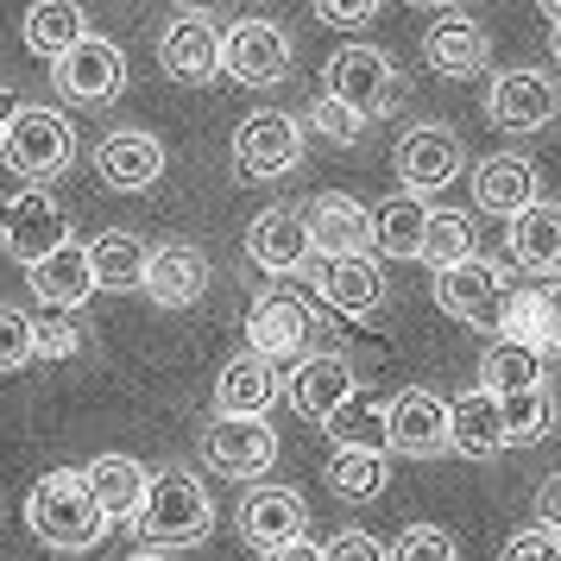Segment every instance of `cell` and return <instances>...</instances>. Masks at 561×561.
I'll return each instance as SVG.
<instances>
[{
  "instance_id": "cell-24",
  "label": "cell",
  "mask_w": 561,
  "mask_h": 561,
  "mask_svg": "<svg viewBox=\"0 0 561 561\" xmlns=\"http://www.w3.org/2000/svg\"><path fill=\"white\" fill-rule=\"evenodd\" d=\"M511 442H505V410H499V398L492 391H460V398H448V455L460 460H499Z\"/></svg>"
},
{
  "instance_id": "cell-43",
  "label": "cell",
  "mask_w": 561,
  "mask_h": 561,
  "mask_svg": "<svg viewBox=\"0 0 561 561\" xmlns=\"http://www.w3.org/2000/svg\"><path fill=\"white\" fill-rule=\"evenodd\" d=\"M499 561H561V530H549V524H524V530L505 536V556Z\"/></svg>"
},
{
  "instance_id": "cell-33",
  "label": "cell",
  "mask_w": 561,
  "mask_h": 561,
  "mask_svg": "<svg viewBox=\"0 0 561 561\" xmlns=\"http://www.w3.org/2000/svg\"><path fill=\"white\" fill-rule=\"evenodd\" d=\"M423 233H430V203L423 196H391L385 208H373V247L385 259H423Z\"/></svg>"
},
{
  "instance_id": "cell-45",
  "label": "cell",
  "mask_w": 561,
  "mask_h": 561,
  "mask_svg": "<svg viewBox=\"0 0 561 561\" xmlns=\"http://www.w3.org/2000/svg\"><path fill=\"white\" fill-rule=\"evenodd\" d=\"M309 7H316V20H329V26H366L385 0H309Z\"/></svg>"
},
{
  "instance_id": "cell-28",
  "label": "cell",
  "mask_w": 561,
  "mask_h": 561,
  "mask_svg": "<svg viewBox=\"0 0 561 561\" xmlns=\"http://www.w3.org/2000/svg\"><path fill=\"white\" fill-rule=\"evenodd\" d=\"M473 203H480V215H505V221H517L530 203H542L536 196V164L530 158H485L480 171H473Z\"/></svg>"
},
{
  "instance_id": "cell-11",
  "label": "cell",
  "mask_w": 561,
  "mask_h": 561,
  "mask_svg": "<svg viewBox=\"0 0 561 561\" xmlns=\"http://www.w3.org/2000/svg\"><path fill=\"white\" fill-rule=\"evenodd\" d=\"M505 297H511L505 272H499L492 259H480V253L460 259V265H448V272H435V304L448 309L455 322H467V329H492L499 334Z\"/></svg>"
},
{
  "instance_id": "cell-19",
  "label": "cell",
  "mask_w": 561,
  "mask_h": 561,
  "mask_svg": "<svg viewBox=\"0 0 561 561\" xmlns=\"http://www.w3.org/2000/svg\"><path fill=\"white\" fill-rule=\"evenodd\" d=\"M423 64H430L435 77L467 82L492 64V38H485V26L473 13H460V7L455 13H435V26L423 32Z\"/></svg>"
},
{
  "instance_id": "cell-34",
  "label": "cell",
  "mask_w": 561,
  "mask_h": 561,
  "mask_svg": "<svg viewBox=\"0 0 561 561\" xmlns=\"http://www.w3.org/2000/svg\"><path fill=\"white\" fill-rule=\"evenodd\" d=\"M536 385H549L536 347H517V341H492V347H485L480 391H492V398H517V391H536Z\"/></svg>"
},
{
  "instance_id": "cell-25",
  "label": "cell",
  "mask_w": 561,
  "mask_h": 561,
  "mask_svg": "<svg viewBox=\"0 0 561 561\" xmlns=\"http://www.w3.org/2000/svg\"><path fill=\"white\" fill-rule=\"evenodd\" d=\"M247 253H253L259 272H272V278H290V272H309V228L297 208H265L253 228H247Z\"/></svg>"
},
{
  "instance_id": "cell-6",
  "label": "cell",
  "mask_w": 561,
  "mask_h": 561,
  "mask_svg": "<svg viewBox=\"0 0 561 561\" xmlns=\"http://www.w3.org/2000/svg\"><path fill=\"white\" fill-rule=\"evenodd\" d=\"M0 247L13 265H38L57 247H70V208L57 203L51 190H20V196H0Z\"/></svg>"
},
{
  "instance_id": "cell-10",
  "label": "cell",
  "mask_w": 561,
  "mask_h": 561,
  "mask_svg": "<svg viewBox=\"0 0 561 561\" xmlns=\"http://www.w3.org/2000/svg\"><path fill=\"white\" fill-rule=\"evenodd\" d=\"M51 89L77 107H107L127 89V51H121L114 38H95V32H89L77 51H64L51 64Z\"/></svg>"
},
{
  "instance_id": "cell-22",
  "label": "cell",
  "mask_w": 561,
  "mask_h": 561,
  "mask_svg": "<svg viewBox=\"0 0 561 561\" xmlns=\"http://www.w3.org/2000/svg\"><path fill=\"white\" fill-rule=\"evenodd\" d=\"M309 284H316L322 309H334V316H354V322H373V316H379V304H385L379 259H322V265L309 272Z\"/></svg>"
},
{
  "instance_id": "cell-12",
  "label": "cell",
  "mask_w": 561,
  "mask_h": 561,
  "mask_svg": "<svg viewBox=\"0 0 561 561\" xmlns=\"http://www.w3.org/2000/svg\"><path fill=\"white\" fill-rule=\"evenodd\" d=\"M203 455L221 480H265L278 460V430L265 416H215L203 430Z\"/></svg>"
},
{
  "instance_id": "cell-40",
  "label": "cell",
  "mask_w": 561,
  "mask_h": 561,
  "mask_svg": "<svg viewBox=\"0 0 561 561\" xmlns=\"http://www.w3.org/2000/svg\"><path fill=\"white\" fill-rule=\"evenodd\" d=\"M391 561H460V549L442 524H410V530L391 542Z\"/></svg>"
},
{
  "instance_id": "cell-47",
  "label": "cell",
  "mask_w": 561,
  "mask_h": 561,
  "mask_svg": "<svg viewBox=\"0 0 561 561\" xmlns=\"http://www.w3.org/2000/svg\"><path fill=\"white\" fill-rule=\"evenodd\" d=\"M536 524L561 530V473H549V480L536 485Z\"/></svg>"
},
{
  "instance_id": "cell-14",
  "label": "cell",
  "mask_w": 561,
  "mask_h": 561,
  "mask_svg": "<svg viewBox=\"0 0 561 561\" xmlns=\"http://www.w3.org/2000/svg\"><path fill=\"white\" fill-rule=\"evenodd\" d=\"M385 448L404 460H435L448 455V398L430 385H404L391 398V423H385Z\"/></svg>"
},
{
  "instance_id": "cell-39",
  "label": "cell",
  "mask_w": 561,
  "mask_h": 561,
  "mask_svg": "<svg viewBox=\"0 0 561 561\" xmlns=\"http://www.w3.org/2000/svg\"><path fill=\"white\" fill-rule=\"evenodd\" d=\"M32 354H38V359H77L82 354V329L64 316V309L32 316Z\"/></svg>"
},
{
  "instance_id": "cell-16",
  "label": "cell",
  "mask_w": 561,
  "mask_h": 561,
  "mask_svg": "<svg viewBox=\"0 0 561 561\" xmlns=\"http://www.w3.org/2000/svg\"><path fill=\"white\" fill-rule=\"evenodd\" d=\"M158 70L183 89H203L221 77V26L208 13H178L158 32Z\"/></svg>"
},
{
  "instance_id": "cell-38",
  "label": "cell",
  "mask_w": 561,
  "mask_h": 561,
  "mask_svg": "<svg viewBox=\"0 0 561 561\" xmlns=\"http://www.w3.org/2000/svg\"><path fill=\"white\" fill-rule=\"evenodd\" d=\"M499 341H517V347H536V354H542V297H536V284H530V290H511V297H505Z\"/></svg>"
},
{
  "instance_id": "cell-37",
  "label": "cell",
  "mask_w": 561,
  "mask_h": 561,
  "mask_svg": "<svg viewBox=\"0 0 561 561\" xmlns=\"http://www.w3.org/2000/svg\"><path fill=\"white\" fill-rule=\"evenodd\" d=\"M499 410H505V442H542V435H549V423H556L549 385L517 391V398H499Z\"/></svg>"
},
{
  "instance_id": "cell-49",
  "label": "cell",
  "mask_w": 561,
  "mask_h": 561,
  "mask_svg": "<svg viewBox=\"0 0 561 561\" xmlns=\"http://www.w3.org/2000/svg\"><path fill=\"white\" fill-rule=\"evenodd\" d=\"M13 121H20V95L0 82V139H7V127H13Z\"/></svg>"
},
{
  "instance_id": "cell-41",
  "label": "cell",
  "mask_w": 561,
  "mask_h": 561,
  "mask_svg": "<svg viewBox=\"0 0 561 561\" xmlns=\"http://www.w3.org/2000/svg\"><path fill=\"white\" fill-rule=\"evenodd\" d=\"M32 359V316L20 304H0V373H20Z\"/></svg>"
},
{
  "instance_id": "cell-3",
  "label": "cell",
  "mask_w": 561,
  "mask_h": 561,
  "mask_svg": "<svg viewBox=\"0 0 561 561\" xmlns=\"http://www.w3.org/2000/svg\"><path fill=\"white\" fill-rule=\"evenodd\" d=\"M322 95L354 107L359 121H385L404 107V70L379 45H334L322 64Z\"/></svg>"
},
{
  "instance_id": "cell-15",
  "label": "cell",
  "mask_w": 561,
  "mask_h": 561,
  "mask_svg": "<svg viewBox=\"0 0 561 561\" xmlns=\"http://www.w3.org/2000/svg\"><path fill=\"white\" fill-rule=\"evenodd\" d=\"M95 178L114 190V196H139V190H152L164 178V139L146 127H114L95 139Z\"/></svg>"
},
{
  "instance_id": "cell-42",
  "label": "cell",
  "mask_w": 561,
  "mask_h": 561,
  "mask_svg": "<svg viewBox=\"0 0 561 561\" xmlns=\"http://www.w3.org/2000/svg\"><path fill=\"white\" fill-rule=\"evenodd\" d=\"M309 127L329 133L334 146H359V139H366V121H359L354 107L329 102V95H322V102H309Z\"/></svg>"
},
{
  "instance_id": "cell-17",
  "label": "cell",
  "mask_w": 561,
  "mask_h": 561,
  "mask_svg": "<svg viewBox=\"0 0 561 561\" xmlns=\"http://www.w3.org/2000/svg\"><path fill=\"white\" fill-rule=\"evenodd\" d=\"M304 228L322 259H373V208L359 196H341V190L316 196L304 208Z\"/></svg>"
},
{
  "instance_id": "cell-30",
  "label": "cell",
  "mask_w": 561,
  "mask_h": 561,
  "mask_svg": "<svg viewBox=\"0 0 561 561\" xmlns=\"http://www.w3.org/2000/svg\"><path fill=\"white\" fill-rule=\"evenodd\" d=\"M20 32H26V51L57 64L64 51H77L82 38H89V13H82V0H32Z\"/></svg>"
},
{
  "instance_id": "cell-4",
  "label": "cell",
  "mask_w": 561,
  "mask_h": 561,
  "mask_svg": "<svg viewBox=\"0 0 561 561\" xmlns=\"http://www.w3.org/2000/svg\"><path fill=\"white\" fill-rule=\"evenodd\" d=\"M0 158H7L13 178H26L32 190H38V183H51V178L70 171L77 133H70V121H64L57 107H20V121L7 127V139H0Z\"/></svg>"
},
{
  "instance_id": "cell-21",
  "label": "cell",
  "mask_w": 561,
  "mask_h": 561,
  "mask_svg": "<svg viewBox=\"0 0 561 561\" xmlns=\"http://www.w3.org/2000/svg\"><path fill=\"white\" fill-rule=\"evenodd\" d=\"M139 290H146L158 309L203 304V290H208L203 247H190V240H164V247H152V253H146V278H139Z\"/></svg>"
},
{
  "instance_id": "cell-5",
  "label": "cell",
  "mask_w": 561,
  "mask_h": 561,
  "mask_svg": "<svg viewBox=\"0 0 561 561\" xmlns=\"http://www.w3.org/2000/svg\"><path fill=\"white\" fill-rule=\"evenodd\" d=\"M304 164V121L278 114V107H259L233 127V171L247 183H278Z\"/></svg>"
},
{
  "instance_id": "cell-35",
  "label": "cell",
  "mask_w": 561,
  "mask_h": 561,
  "mask_svg": "<svg viewBox=\"0 0 561 561\" xmlns=\"http://www.w3.org/2000/svg\"><path fill=\"white\" fill-rule=\"evenodd\" d=\"M391 485V460L385 455H359V448H334L329 455V492L347 505H373Z\"/></svg>"
},
{
  "instance_id": "cell-51",
  "label": "cell",
  "mask_w": 561,
  "mask_h": 561,
  "mask_svg": "<svg viewBox=\"0 0 561 561\" xmlns=\"http://www.w3.org/2000/svg\"><path fill=\"white\" fill-rule=\"evenodd\" d=\"M536 7H542V13H549V20L561 26V0H536Z\"/></svg>"
},
{
  "instance_id": "cell-23",
  "label": "cell",
  "mask_w": 561,
  "mask_h": 561,
  "mask_svg": "<svg viewBox=\"0 0 561 561\" xmlns=\"http://www.w3.org/2000/svg\"><path fill=\"white\" fill-rule=\"evenodd\" d=\"M82 480L95 492V505H102L107 524H127L139 530V511H146V492H152V467L133 455H95L82 467Z\"/></svg>"
},
{
  "instance_id": "cell-50",
  "label": "cell",
  "mask_w": 561,
  "mask_h": 561,
  "mask_svg": "<svg viewBox=\"0 0 561 561\" xmlns=\"http://www.w3.org/2000/svg\"><path fill=\"white\" fill-rule=\"evenodd\" d=\"M410 7H430V13H455L460 0H410Z\"/></svg>"
},
{
  "instance_id": "cell-2",
  "label": "cell",
  "mask_w": 561,
  "mask_h": 561,
  "mask_svg": "<svg viewBox=\"0 0 561 561\" xmlns=\"http://www.w3.org/2000/svg\"><path fill=\"white\" fill-rule=\"evenodd\" d=\"M215 530V499L208 485L190 473V467H164L152 473V492H146V511H139V536L152 549H196Z\"/></svg>"
},
{
  "instance_id": "cell-13",
  "label": "cell",
  "mask_w": 561,
  "mask_h": 561,
  "mask_svg": "<svg viewBox=\"0 0 561 561\" xmlns=\"http://www.w3.org/2000/svg\"><path fill=\"white\" fill-rule=\"evenodd\" d=\"M556 114H561V89L542 70H499L492 89H485V121L499 133H511V139L542 133Z\"/></svg>"
},
{
  "instance_id": "cell-18",
  "label": "cell",
  "mask_w": 561,
  "mask_h": 561,
  "mask_svg": "<svg viewBox=\"0 0 561 561\" xmlns=\"http://www.w3.org/2000/svg\"><path fill=\"white\" fill-rule=\"evenodd\" d=\"M354 391H359V379L347 366V354H304L290 366V379H284V398H290V410L304 423H329Z\"/></svg>"
},
{
  "instance_id": "cell-1",
  "label": "cell",
  "mask_w": 561,
  "mask_h": 561,
  "mask_svg": "<svg viewBox=\"0 0 561 561\" xmlns=\"http://www.w3.org/2000/svg\"><path fill=\"white\" fill-rule=\"evenodd\" d=\"M26 530L45 549H57V556H89L114 524L102 517V505H95V492H89V480H82L77 467H57V473H45V480L32 485Z\"/></svg>"
},
{
  "instance_id": "cell-36",
  "label": "cell",
  "mask_w": 561,
  "mask_h": 561,
  "mask_svg": "<svg viewBox=\"0 0 561 561\" xmlns=\"http://www.w3.org/2000/svg\"><path fill=\"white\" fill-rule=\"evenodd\" d=\"M460 259H473V221L467 215H430V233H423V265L448 272Z\"/></svg>"
},
{
  "instance_id": "cell-29",
  "label": "cell",
  "mask_w": 561,
  "mask_h": 561,
  "mask_svg": "<svg viewBox=\"0 0 561 561\" xmlns=\"http://www.w3.org/2000/svg\"><path fill=\"white\" fill-rule=\"evenodd\" d=\"M505 247L530 278H561V203H530L511 221Z\"/></svg>"
},
{
  "instance_id": "cell-48",
  "label": "cell",
  "mask_w": 561,
  "mask_h": 561,
  "mask_svg": "<svg viewBox=\"0 0 561 561\" xmlns=\"http://www.w3.org/2000/svg\"><path fill=\"white\" fill-rule=\"evenodd\" d=\"M265 561H329V556H322V542H309L304 536V542H290V549H272Z\"/></svg>"
},
{
  "instance_id": "cell-53",
  "label": "cell",
  "mask_w": 561,
  "mask_h": 561,
  "mask_svg": "<svg viewBox=\"0 0 561 561\" xmlns=\"http://www.w3.org/2000/svg\"><path fill=\"white\" fill-rule=\"evenodd\" d=\"M127 561H171V556H127Z\"/></svg>"
},
{
  "instance_id": "cell-26",
  "label": "cell",
  "mask_w": 561,
  "mask_h": 561,
  "mask_svg": "<svg viewBox=\"0 0 561 561\" xmlns=\"http://www.w3.org/2000/svg\"><path fill=\"white\" fill-rule=\"evenodd\" d=\"M278 366L259 354H233L215 379V416H265L278 404Z\"/></svg>"
},
{
  "instance_id": "cell-52",
  "label": "cell",
  "mask_w": 561,
  "mask_h": 561,
  "mask_svg": "<svg viewBox=\"0 0 561 561\" xmlns=\"http://www.w3.org/2000/svg\"><path fill=\"white\" fill-rule=\"evenodd\" d=\"M549 51H556V64H561V26H556V32H549Z\"/></svg>"
},
{
  "instance_id": "cell-31",
  "label": "cell",
  "mask_w": 561,
  "mask_h": 561,
  "mask_svg": "<svg viewBox=\"0 0 561 561\" xmlns=\"http://www.w3.org/2000/svg\"><path fill=\"white\" fill-rule=\"evenodd\" d=\"M146 240L127 228H102L89 240V272H95V290H139L146 278Z\"/></svg>"
},
{
  "instance_id": "cell-27",
  "label": "cell",
  "mask_w": 561,
  "mask_h": 561,
  "mask_svg": "<svg viewBox=\"0 0 561 561\" xmlns=\"http://www.w3.org/2000/svg\"><path fill=\"white\" fill-rule=\"evenodd\" d=\"M26 278H32V297H38L45 309H64V316L95 297V272H89V247H82V240L57 247L51 259H38Z\"/></svg>"
},
{
  "instance_id": "cell-46",
  "label": "cell",
  "mask_w": 561,
  "mask_h": 561,
  "mask_svg": "<svg viewBox=\"0 0 561 561\" xmlns=\"http://www.w3.org/2000/svg\"><path fill=\"white\" fill-rule=\"evenodd\" d=\"M536 297H542V354H561V278L536 284Z\"/></svg>"
},
{
  "instance_id": "cell-44",
  "label": "cell",
  "mask_w": 561,
  "mask_h": 561,
  "mask_svg": "<svg viewBox=\"0 0 561 561\" xmlns=\"http://www.w3.org/2000/svg\"><path fill=\"white\" fill-rule=\"evenodd\" d=\"M322 556L329 561H391L373 530H334V542H322Z\"/></svg>"
},
{
  "instance_id": "cell-9",
  "label": "cell",
  "mask_w": 561,
  "mask_h": 561,
  "mask_svg": "<svg viewBox=\"0 0 561 561\" xmlns=\"http://www.w3.org/2000/svg\"><path fill=\"white\" fill-rule=\"evenodd\" d=\"M460 164H467V146H460L455 127H442V121H423V127H410L398 139V152H391V171L404 183V196H435V190H448L460 178Z\"/></svg>"
},
{
  "instance_id": "cell-20",
  "label": "cell",
  "mask_w": 561,
  "mask_h": 561,
  "mask_svg": "<svg viewBox=\"0 0 561 561\" xmlns=\"http://www.w3.org/2000/svg\"><path fill=\"white\" fill-rule=\"evenodd\" d=\"M240 536L253 542L259 556L290 549V542H304L309 536V505L290 492V485H253L247 505H240Z\"/></svg>"
},
{
  "instance_id": "cell-7",
  "label": "cell",
  "mask_w": 561,
  "mask_h": 561,
  "mask_svg": "<svg viewBox=\"0 0 561 561\" xmlns=\"http://www.w3.org/2000/svg\"><path fill=\"white\" fill-rule=\"evenodd\" d=\"M290 64H297V45H290V32L272 26V20H233V26L221 32V77L247 82V89L284 82Z\"/></svg>"
},
{
  "instance_id": "cell-32",
  "label": "cell",
  "mask_w": 561,
  "mask_h": 561,
  "mask_svg": "<svg viewBox=\"0 0 561 561\" xmlns=\"http://www.w3.org/2000/svg\"><path fill=\"white\" fill-rule=\"evenodd\" d=\"M385 423H391V398H379V391H354V398H347V404L322 423V430H329L334 448L385 455Z\"/></svg>"
},
{
  "instance_id": "cell-8",
  "label": "cell",
  "mask_w": 561,
  "mask_h": 561,
  "mask_svg": "<svg viewBox=\"0 0 561 561\" xmlns=\"http://www.w3.org/2000/svg\"><path fill=\"white\" fill-rule=\"evenodd\" d=\"M309 334H316V316H309V304L297 297V290H284V284H272V290H259L253 304H247V354L259 359H304Z\"/></svg>"
}]
</instances>
